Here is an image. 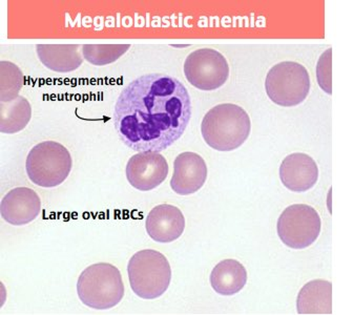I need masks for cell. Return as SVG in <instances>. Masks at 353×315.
<instances>
[{"instance_id":"13","label":"cell","mask_w":353,"mask_h":315,"mask_svg":"<svg viewBox=\"0 0 353 315\" xmlns=\"http://www.w3.org/2000/svg\"><path fill=\"white\" fill-rule=\"evenodd\" d=\"M280 178L285 187L292 192H307L318 182V165L308 154L296 152L283 160Z\"/></svg>"},{"instance_id":"20","label":"cell","mask_w":353,"mask_h":315,"mask_svg":"<svg viewBox=\"0 0 353 315\" xmlns=\"http://www.w3.org/2000/svg\"><path fill=\"white\" fill-rule=\"evenodd\" d=\"M331 52L328 49L321 56L316 68L319 84L327 94H331Z\"/></svg>"},{"instance_id":"9","label":"cell","mask_w":353,"mask_h":315,"mask_svg":"<svg viewBox=\"0 0 353 315\" xmlns=\"http://www.w3.org/2000/svg\"><path fill=\"white\" fill-rule=\"evenodd\" d=\"M125 172L132 187L140 192H150L168 178V164L160 152H138L128 160Z\"/></svg>"},{"instance_id":"18","label":"cell","mask_w":353,"mask_h":315,"mask_svg":"<svg viewBox=\"0 0 353 315\" xmlns=\"http://www.w3.org/2000/svg\"><path fill=\"white\" fill-rule=\"evenodd\" d=\"M25 84V75L13 62H0V102H10L19 97Z\"/></svg>"},{"instance_id":"19","label":"cell","mask_w":353,"mask_h":315,"mask_svg":"<svg viewBox=\"0 0 353 315\" xmlns=\"http://www.w3.org/2000/svg\"><path fill=\"white\" fill-rule=\"evenodd\" d=\"M81 48L86 61L103 66L120 59L130 49V44H83Z\"/></svg>"},{"instance_id":"6","label":"cell","mask_w":353,"mask_h":315,"mask_svg":"<svg viewBox=\"0 0 353 315\" xmlns=\"http://www.w3.org/2000/svg\"><path fill=\"white\" fill-rule=\"evenodd\" d=\"M265 88L272 102L284 108H290L306 99L310 91V78L302 64L281 62L268 72Z\"/></svg>"},{"instance_id":"10","label":"cell","mask_w":353,"mask_h":315,"mask_svg":"<svg viewBox=\"0 0 353 315\" xmlns=\"http://www.w3.org/2000/svg\"><path fill=\"white\" fill-rule=\"evenodd\" d=\"M208 179V166L200 154L182 152L174 162L170 187L180 196H190L203 187Z\"/></svg>"},{"instance_id":"14","label":"cell","mask_w":353,"mask_h":315,"mask_svg":"<svg viewBox=\"0 0 353 315\" xmlns=\"http://www.w3.org/2000/svg\"><path fill=\"white\" fill-rule=\"evenodd\" d=\"M79 48V44H37L36 52L47 69L56 73H70L83 63Z\"/></svg>"},{"instance_id":"16","label":"cell","mask_w":353,"mask_h":315,"mask_svg":"<svg viewBox=\"0 0 353 315\" xmlns=\"http://www.w3.org/2000/svg\"><path fill=\"white\" fill-rule=\"evenodd\" d=\"M248 282L245 267L236 260H224L216 264L210 274V284L221 296H234Z\"/></svg>"},{"instance_id":"2","label":"cell","mask_w":353,"mask_h":315,"mask_svg":"<svg viewBox=\"0 0 353 315\" xmlns=\"http://www.w3.org/2000/svg\"><path fill=\"white\" fill-rule=\"evenodd\" d=\"M252 123L248 112L232 103L219 104L208 110L201 124L204 141L219 152H232L250 137Z\"/></svg>"},{"instance_id":"12","label":"cell","mask_w":353,"mask_h":315,"mask_svg":"<svg viewBox=\"0 0 353 315\" xmlns=\"http://www.w3.org/2000/svg\"><path fill=\"white\" fill-rule=\"evenodd\" d=\"M150 238L158 243H170L179 238L185 230V219L179 208L161 204L150 210L145 221Z\"/></svg>"},{"instance_id":"17","label":"cell","mask_w":353,"mask_h":315,"mask_svg":"<svg viewBox=\"0 0 353 315\" xmlns=\"http://www.w3.org/2000/svg\"><path fill=\"white\" fill-rule=\"evenodd\" d=\"M0 130L3 134H16L25 130L32 118L29 100L19 96L13 101L0 102Z\"/></svg>"},{"instance_id":"8","label":"cell","mask_w":353,"mask_h":315,"mask_svg":"<svg viewBox=\"0 0 353 315\" xmlns=\"http://www.w3.org/2000/svg\"><path fill=\"white\" fill-rule=\"evenodd\" d=\"M186 79L201 91H214L230 77V65L220 52L200 49L192 52L184 62Z\"/></svg>"},{"instance_id":"15","label":"cell","mask_w":353,"mask_h":315,"mask_svg":"<svg viewBox=\"0 0 353 315\" xmlns=\"http://www.w3.org/2000/svg\"><path fill=\"white\" fill-rule=\"evenodd\" d=\"M332 287L327 281L314 280L301 289L296 301L299 314H331Z\"/></svg>"},{"instance_id":"4","label":"cell","mask_w":353,"mask_h":315,"mask_svg":"<svg viewBox=\"0 0 353 315\" xmlns=\"http://www.w3.org/2000/svg\"><path fill=\"white\" fill-rule=\"evenodd\" d=\"M130 288L143 300H154L166 292L172 280L168 258L152 250H141L128 262Z\"/></svg>"},{"instance_id":"1","label":"cell","mask_w":353,"mask_h":315,"mask_svg":"<svg viewBox=\"0 0 353 315\" xmlns=\"http://www.w3.org/2000/svg\"><path fill=\"white\" fill-rule=\"evenodd\" d=\"M192 117L185 86L165 74L141 76L122 90L114 110L120 140L138 152H161L181 138Z\"/></svg>"},{"instance_id":"5","label":"cell","mask_w":353,"mask_h":315,"mask_svg":"<svg viewBox=\"0 0 353 315\" xmlns=\"http://www.w3.org/2000/svg\"><path fill=\"white\" fill-rule=\"evenodd\" d=\"M73 160L69 150L55 141H44L30 150L26 161L28 176L35 185L53 188L71 174Z\"/></svg>"},{"instance_id":"11","label":"cell","mask_w":353,"mask_h":315,"mask_svg":"<svg viewBox=\"0 0 353 315\" xmlns=\"http://www.w3.org/2000/svg\"><path fill=\"white\" fill-rule=\"evenodd\" d=\"M1 216L14 226L33 222L41 212V200L31 188L17 187L8 192L1 200Z\"/></svg>"},{"instance_id":"3","label":"cell","mask_w":353,"mask_h":315,"mask_svg":"<svg viewBox=\"0 0 353 315\" xmlns=\"http://www.w3.org/2000/svg\"><path fill=\"white\" fill-rule=\"evenodd\" d=\"M77 294L88 308L108 310L117 306L124 296L119 269L108 263L91 265L78 278Z\"/></svg>"},{"instance_id":"7","label":"cell","mask_w":353,"mask_h":315,"mask_svg":"<svg viewBox=\"0 0 353 315\" xmlns=\"http://www.w3.org/2000/svg\"><path fill=\"white\" fill-rule=\"evenodd\" d=\"M321 232V218L312 206L294 204L278 221V234L286 246L303 250L316 242Z\"/></svg>"}]
</instances>
